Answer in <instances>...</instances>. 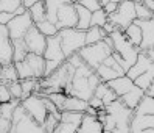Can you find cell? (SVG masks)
Returning <instances> with one entry per match:
<instances>
[{
	"label": "cell",
	"instance_id": "cell-1",
	"mask_svg": "<svg viewBox=\"0 0 154 133\" xmlns=\"http://www.w3.org/2000/svg\"><path fill=\"white\" fill-rule=\"evenodd\" d=\"M78 53L90 69H95L97 66H100L103 63L107 55L112 53V47H109L101 39V41H98L95 44H86V46H83L78 50Z\"/></svg>",
	"mask_w": 154,
	"mask_h": 133
},
{
	"label": "cell",
	"instance_id": "cell-2",
	"mask_svg": "<svg viewBox=\"0 0 154 133\" xmlns=\"http://www.w3.org/2000/svg\"><path fill=\"white\" fill-rule=\"evenodd\" d=\"M58 36L61 41V49L64 57H70L72 53L78 52L83 46H86L84 42V31L78 28H61L58 30Z\"/></svg>",
	"mask_w": 154,
	"mask_h": 133
},
{
	"label": "cell",
	"instance_id": "cell-3",
	"mask_svg": "<svg viewBox=\"0 0 154 133\" xmlns=\"http://www.w3.org/2000/svg\"><path fill=\"white\" fill-rule=\"evenodd\" d=\"M109 36L112 39V52L119 53L126 63L131 66L139 55V47H135L132 42H129L126 39V36L123 34L122 30H114Z\"/></svg>",
	"mask_w": 154,
	"mask_h": 133
},
{
	"label": "cell",
	"instance_id": "cell-4",
	"mask_svg": "<svg viewBox=\"0 0 154 133\" xmlns=\"http://www.w3.org/2000/svg\"><path fill=\"white\" fill-rule=\"evenodd\" d=\"M104 110L106 113H109L111 116L114 118L115 121V128L114 131H129V121H131V116H132V110L125 106L119 99L104 105Z\"/></svg>",
	"mask_w": 154,
	"mask_h": 133
},
{
	"label": "cell",
	"instance_id": "cell-5",
	"mask_svg": "<svg viewBox=\"0 0 154 133\" xmlns=\"http://www.w3.org/2000/svg\"><path fill=\"white\" fill-rule=\"evenodd\" d=\"M135 19V11H134V3L131 0H122L117 3V10L107 16V21L112 22L119 30L126 28L132 21Z\"/></svg>",
	"mask_w": 154,
	"mask_h": 133
},
{
	"label": "cell",
	"instance_id": "cell-6",
	"mask_svg": "<svg viewBox=\"0 0 154 133\" xmlns=\"http://www.w3.org/2000/svg\"><path fill=\"white\" fill-rule=\"evenodd\" d=\"M20 105H22V108L25 110L26 114H30V116L42 125V122L45 121V118H47V108H45V105L42 102V97L38 96V94H30V96H26L23 97V99L20 100Z\"/></svg>",
	"mask_w": 154,
	"mask_h": 133
},
{
	"label": "cell",
	"instance_id": "cell-7",
	"mask_svg": "<svg viewBox=\"0 0 154 133\" xmlns=\"http://www.w3.org/2000/svg\"><path fill=\"white\" fill-rule=\"evenodd\" d=\"M34 22L31 21V17L28 14V11H25L23 14H14L11 17V21L6 24L8 33H10V38L13 39H20L25 36V33L28 31V28L33 25Z\"/></svg>",
	"mask_w": 154,
	"mask_h": 133
},
{
	"label": "cell",
	"instance_id": "cell-8",
	"mask_svg": "<svg viewBox=\"0 0 154 133\" xmlns=\"http://www.w3.org/2000/svg\"><path fill=\"white\" fill-rule=\"evenodd\" d=\"M23 42H25V47L28 52L31 53H38V55H42L44 49H45V42H47V38L36 28V25L33 24L28 31L25 33L23 36Z\"/></svg>",
	"mask_w": 154,
	"mask_h": 133
},
{
	"label": "cell",
	"instance_id": "cell-9",
	"mask_svg": "<svg viewBox=\"0 0 154 133\" xmlns=\"http://www.w3.org/2000/svg\"><path fill=\"white\" fill-rule=\"evenodd\" d=\"M56 27L58 30L61 28H73L76 27V10L75 3H64L59 6V10L56 13Z\"/></svg>",
	"mask_w": 154,
	"mask_h": 133
},
{
	"label": "cell",
	"instance_id": "cell-10",
	"mask_svg": "<svg viewBox=\"0 0 154 133\" xmlns=\"http://www.w3.org/2000/svg\"><path fill=\"white\" fill-rule=\"evenodd\" d=\"M154 66V60L151 57H148L146 53H145L143 50H139V55L137 58H135V61L128 67V70H126V75H128L129 78H135L137 75H140L142 72H145V70H148L149 67Z\"/></svg>",
	"mask_w": 154,
	"mask_h": 133
},
{
	"label": "cell",
	"instance_id": "cell-11",
	"mask_svg": "<svg viewBox=\"0 0 154 133\" xmlns=\"http://www.w3.org/2000/svg\"><path fill=\"white\" fill-rule=\"evenodd\" d=\"M13 63V41L6 25L0 24V64Z\"/></svg>",
	"mask_w": 154,
	"mask_h": 133
},
{
	"label": "cell",
	"instance_id": "cell-12",
	"mask_svg": "<svg viewBox=\"0 0 154 133\" xmlns=\"http://www.w3.org/2000/svg\"><path fill=\"white\" fill-rule=\"evenodd\" d=\"M134 22L140 27V31H142V41H140L139 50H146L149 47H154V21L134 19Z\"/></svg>",
	"mask_w": 154,
	"mask_h": 133
},
{
	"label": "cell",
	"instance_id": "cell-13",
	"mask_svg": "<svg viewBox=\"0 0 154 133\" xmlns=\"http://www.w3.org/2000/svg\"><path fill=\"white\" fill-rule=\"evenodd\" d=\"M42 57L45 60H53V61H59V63H62V61L66 60L64 53H62V49H61V41H59L58 33L47 38Z\"/></svg>",
	"mask_w": 154,
	"mask_h": 133
},
{
	"label": "cell",
	"instance_id": "cell-14",
	"mask_svg": "<svg viewBox=\"0 0 154 133\" xmlns=\"http://www.w3.org/2000/svg\"><path fill=\"white\" fill-rule=\"evenodd\" d=\"M25 64L28 66L30 74L33 78H42L44 77V70H45V58L38 53H31L28 52L23 58Z\"/></svg>",
	"mask_w": 154,
	"mask_h": 133
},
{
	"label": "cell",
	"instance_id": "cell-15",
	"mask_svg": "<svg viewBox=\"0 0 154 133\" xmlns=\"http://www.w3.org/2000/svg\"><path fill=\"white\" fill-rule=\"evenodd\" d=\"M19 103H20V100H17V99H11L10 102L0 103V131H10L11 130L13 110Z\"/></svg>",
	"mask_w": 154,
	"mask_h": 133
},
{
	"label": "cell",
	"instance_id": "cell-16",
	"mask_svg": "<svg viewBox=\"0 0 154 133\" xmlns=\"http://www.w3.org/2000/svg\"><path fill=\"white\" fill-rule=\"evenodd\" d=\"M76 131H79V133H101L103 131V124L95 114L84 113Z\"/></svg>",
	"mask_w": 154,
	"mask_h": 133
},
{
	"label": "cell",
	"instance_id": "cell-17",
	"mask_svg": "<svg viewBox=\"0 0 154 133\" xmlns=\"http://www.w3.org/2000/svg\"><path fill=\"white\" fill-rule=\"evenodd\" d=\"M148 127H154V114H134L129 121V131L139 133Z\"/></svg>",
	"mask_w": 154,
	"mask_h": 133
},
{
	"label": "cell",
	"instance_id": "cell-18",
	"mask_svg": "<svg viewBox=\"0 0 154 133\" xmlns=\"http://www.w3.org/2000/svg\"><path fill=\"white\" fill-rule=\"evenodd\" d=\"M10 131H44V130H42L41 124H38L30 114L25 113L19 121L11 125Z\"/></svg>",
	"mask_w": 154,
	"mask_h": 133
},
{
	"label": "cell",
	"instance_id": "cell-19",
	"mask_svg": "<svg viewBox=\"0 0 154 133\" xmlns=\"http://www.w3.org/2000/svg\"><path fill=\"white\" fill-rule=\"evenodd\" d=\"M107 83V86L111 88V89L117 94V97H120V96H123L126 91L129 89V88L134 85V82H132V78H129L128 75H119V77H115V78H112V80H109V82H106Z\"/></svg>",
	"mask_w": 154,
	"mask_h": 133
},
{
	"label": "cell",
	"instance_id": "cell-20",
	"mask_svg": "<svg viewBox=\"0 0 154 133\" xmlns=\"http://www.w3.org/2000/svg\"><path fill=\"white\" fill-rule=\"evenodd\" d=\"M142 97H143V89H140L139 86L132 85V86H131L123 96L119 97V100H120L125 106H128V108L134 110V108H135V105L139 103V100L142 99Z\"/></svg>",
	"mask_w": 154,
	"mask_h": 133
},
{
	"label": "cell",
	"instance_id": "cell-21",
	"mask_svg": "<svg viewBox=\"0 0 154 133\" xmlns=\"http://www.w3.org/2000/svg\"><path fill=\"white\" fill-rule=\"evenodd\" d=\"M87 100L84 99H79L76 96H72V94H67L66 99H64V103L61 106V111L62 110H70V111H86L87 108Z\"/></svg>",
	"mask_w": 154,
	"mask_h": 133
},
{
	"label": "cell",
	"instance_id": "cell-22",
	"mask_svg": "<svg viewBox=\"0 0 154 133\" xmlns=\"http://www.w3.org/2000/svg\"><path fill=\"white\" fill-rule=\"evenodd\" d=\"M75 10H76V27L75 28L86 31L90 27V14L92 13H90L87 8L81 6L79 3H75Z\"/></svg>",
	"mask_w": 154,
	"mask_h": 133
},
{
	"label": "cell",
	"instance_id": "cell-23",
	"mask_svg": "<svg viewBox=\"0 0 154 133\" xmlns=\"http://www.w3.org/2000/svg\"><path fill=\"white\" fill-rule=\"evenodd\" d=\"M69 0H44L45 3V19L56 24V13L61 5L67 3Z\"/></svg>",
	"mask_w": 154,
	"mask_h": 133
},
{
	"label": "cell",
	"instance_id": "cell-24",
	"mask_svg": "<svg viewBox=\"0 0 154 133\" xmlns=\"http://www.w3.org/2000/svg\"><path fill=\"white\" fill-rule=\"evenodd\" d=\"M123 34L126 36V39H128L129 42H132L135 47H139L140 46V41H142V31H140V27L135 24L134 21L126 27V28L122 30Z\"/></svg>",
	"mask_w": 154,
	"mask_h": 133
},
{
	"label": "cell",
	"instance_id": "cell-25",
	"mask_svg": "<svg viewBox=\"0 0 154 133\" xmlns=\"http://www.w3.org/2000/svg\"><path fill=\"white\" fill-rule=\"evenodd\" d=\"M132 113L134 114H154V97L143 94V97L139 100V103L135 105Z\"/></svg>",
	"mask_w": 154,
	"mask_h": 133
},
{
	"label": "cell",
	"instance_id": "cell-26",
	"mask_svg": "<svg viewBox=\"0 0 154 133\" xmlns=\"http://www.w3.org/2000/svg\"><path fill=\"white\" fill-rule=\"evenodd\" d=\"M14 80H19L14 63H6V64H2V67H0V82H3V83H6V85H8V83L14 82Z\"/></svg>",
	"mask_w": 154,
	"mask_h": 133
},
{
	"label": "cell",
	"instance_id": "cell-27",
	"mask_svg": "<svg viewBox=\"0 0 154 133\" xmlns=\"http://www.w3.org/2000/svg\"><path fill=\"white\" fill-rule=\"evenodd\" d=\"M134 85L135 86H139L140 89H146V88L149 86V85H152V82H154V66L152 67H149L148 70H145V72H142L140 75H137L134 80Z\"/></svg>",
	"mask_w": 154,
	"mask_h": 133
},
{
	"label": "cell",
	"instance_id": "cell-28",
	"mask_svg": "<svg viewBox=\"0 0 154 133\" xmlns=\"http://www.w3.org/2000/svg\"><path fill=\"white\" fill-rule=\"evenodd\" d=\"M26 11H28L31 21L34 24L44 21L45 19V3H44V0H38V2L33 3L30 8H26Z\"/></svg>",
	"mask_w": 154,
	"mask_h": 133
},
{
	"label": "cell",
	"instance_id": "cell-29",
	"mask_svg": "<svg viewBox=\"0 0 154 133\" xmlns=\"http://www.w3.org/2000/svg\"><path fill=\"white\" fill-rule=\"evenodd\" d=\"M104 36H106V33L101 27H89L84 31V42L86 44H95L98 41H101Z\"/></svg>",
	"mask_w": 154,
	"mask_h": 133
},
{
	"label": "cell",
	"instance_id": "cell-30",
	"mask_svg": "<svg viewBox=\"0 0 154 133\" xmlns=\"http://www.w3.org/2000/svg\"><path fill=\"white\" fill-rule=\"evenodd\" d=\"M95 74L98 75V78L101 80V82H109V80H112V78H115V77H119V72L117 70H114L112 67H109V66H106V64H100V66H97L95 69Z\"/></svg>",
	"mask_w": 154,
	"mask_h": 133
},
{
	"label": "cell",
	"instance_id": "cell-31",
	"mask_svg": "<svg viewBox=\"0 0 154 133\" xmlns=\"http://www.w3.org/2000/svg\"><path fill=\"white\" fill-rule=\"evenodd\" d=\"M28 53L25 47V42H23V38L20 39H13V63H17L25 58V55Z\"/></svg>",
	"mask_w": 154,
	"mask_h": 133
},
{
	"label": "cell",
	"instance_id": "cell-32",
	"mask_svg": "<svg viewBox=\"0 0 154 133\" xmlns=\"http://www.w3.org/2000/svg\"><path fill=\"white\" fill-rule=\"evenodd\" d=\"M20 86H22V99L26 96H30L39 89V78H23L20 80Z\"/></svg>",
	"mask_w": 154,
	"mask_h": 133
},
{
	"label": "cell",
	"instance_id": "cell-33",
	"mask_svg": "<svg viewBox=\"0 0 154 133\" xmlns=\"http://www.w3.org/2000/svg\"><path fill=\"white\" fill-rule=\"evenodd\" d=\"M34 25H36V28H38L45 38L53 36V34H56V33H58V27H56V24H53V22H50V21H47V19H44V21H41V22H36Z\"/></svg>",
	"mask_w": 154,
	"mask_h": 133
},
{
	"label": "cell",
	"instance_id": "cell-34",
	"mask_svg": "<svg viewBox=\"0 0 154 133\" xmlns=\"http://www.w3.org/2000/svg\"><path fill=\"white\" fill-rule=\"evenodd\" d=\"M83 111H70V110H62L59 113V121H64V122H70V124H75V125H79L81 118H83Z\"/></svg>",
	"mask_w": 154,
	"mask_h": 133
},
{
	"label": "cell",
	"instance_id": "cell-35",
	"mask_svg": "<svg viewBox=\"0 0 154 133\" xmlns=\"http://www.w3.org/2000/svg\"><path fill=\"white\" fill-rule=\"evenodd\" d=\"M106 21H107V14L103 11V8H98L90 14V27H103Z\"/></svg>",
	"mask_w": 154,
	"mask_h": 133
},
{
	"label": "cell",
	"instance_id": "cell-36",
	"mask_svg": "<svg viewBox=\"0 0 154 133\" xmlns=\"http://www.w3.org/2000/svg\"><path fill=\"white\" fill-rule=\"evenodd\" d=\"M134 11H135V19H142V21L152 19V13L154 11L148 10L142 2L140 3H134Z\"/></svg>",
	"mask_w": 154,
	"mask_h": 133
},
{
	"label": "cell",
	"instance_id": "cell-37",
	"mask_svg": "<svg viewBox=\"0 0 154 133\" xmlns=\"http://www.w3.org/2000/svg\"><path fill=\"white\" fill-rule=\"evenodd\" d=\"M8 89H10L13 99L22 100V86H20V80H14V82L8 83Z\"/></svg>",
	"mask_w": 154,
	"mask_h": 133
},
{
	"label": "cell",
	"instance_id": "cell-38",
	"mask_svg": "<svg viewBox=\"0 0 154 133\" xmlns=\"http://www.w3.org/2000/svg\"><path fill=\"white\" fill-rule=\"evenodd\" d=\"M78 128V125L75 124H70V122H64V121H59L55 127L56 133H75Z\"/></svg>",
	"mask_w": 154,
	"mask_h": 133
},
{
	"label": "cell",
	"instance_id": "cell-39",
	"mask_svg": "<svg viewBox=\"0 0 154 133\" xmlns=\"http://www.w3.org/2000/svg\"><path fill=\"white\" fill-rule=\"evenodd\" d=\"M13 99L11 97V92L10 89H8V85L3 83V82H0V103H3V102H10Z\"/></svg>",
	"mask_w": 154,
	"mask_h": 133
},
{
	"label": "cell",
	"instance_id": "cell-40",
	"mask_svg": "<svg viewBox=\"0 0 154 133\" xmlns=\"http://www.w3.org/2000/svg\"><path fill=\"white\" fill-rule=\"evenodd\" d=\"M76 3H79L81 6H84V8H87L90 13L98 10V8H101V5H100L98 0H78Z\"/></svg>",
	"mask_w": 154,
	"mask_h": 133
},
{
	"label": "cell",
	"instance_id": "cell-41",
	"mask_svg": "<svg viewBox=\"0 0 154 133\" xmlns=\"http://www.w3.org/2000/svg\"><path fill=\"white\" fill-rule=\"evenodd\" d=\"M59 64H61L59 61L45 60V70H44V77H45V75H48V74H51L55 69H58V66H59Z\"/></svg>",
	"mask_w": 154,
	"mask_h": 133
},
{
	"label": "cell",
	"instance_id": "cell-42",
	"mask_svg": "<svg viewBox=\"0 0 154 133\" xmlns=\"http://www.w3.org/2000/svg\"><path fill=\"white\" fill-rule=\"evenodd\" d=\"M38 96H39V94H38ZM41 97H42V102H44V105H45V108H47V111H48V113H55V114H56V113H59V110L56 108V105L53 103L47 96H41Z\"/></svg>",
	"mask_w": 154,
	"mask_h": 133
},
{
	"label": "cell",
	"instance_id": "cell-43",
	"mask_svg": "<svg viewBox=\"0 0 154 133\" xmlns=\"http://www.w3.org/2000/svg\"><path fill=\"white\" fill-rule=\"evenodd\" d=\"M117 99H119V97H117V94H115V92L111 89V88H109V89L106 91V94L101 97L103 105H107V103H111V102H114V100H117Z\"/></svg>",
	"mask_w": 154,
	"mask_h": 133
},
{
	"label": "cell",
	"instance_id": "cell-44",
	"mask_svg": "<svg viewBox=\"0 0 154 133\" xmlns=\"http://www.w3.org/2000/svg\"><path fill=\"white\" fill-rule=\"evenodd\" d=\"M87 103L92 106V108H95V110H100V108H103V106H104V105H103V100L100 99V97H97V96L90 97V99L87 100Z\"/></svg>",
	"mask_w": 154,
	"mask_h": 133
},
{
	"label": "cell",
	"instance_id": "cell-45",
	"mask_svg": "<svg viewBox=\"0 0 154 133\" xmlns=\"http://www.w3.org/2000/svg\"><path fill=\"white\" fill-rule=\"evenodd\" d=\"M101 8H103V11H104L107 16H109V14H112V13L117 10V3H115V2H112V0H109V2H107L106 5H103Z\"/></svg>",
	"mask_w": 154,
	"mask_h": 133
},
{
	"label": "cell",
	"instance_id": "cell-46",
	"mask_svg": "<svg viewBox=\"0 0 154 133\" xmlns=\"http://www.w3.org/2000/svg\"><path fill=\"white\" fill-rule=\"evenodd\" d=\"M14 16V13H8V11H0V24L6 25L11 21V17Z\"/></svg>",
	"mask_w": 154,
	"mask_h": 133
},
{
	"label": "cell",
	"instance_id": "cell-47",
	"mask_svg": "<svg viewBox=\"0 0 154 133\" xmlns=\"http://www.w3.org/2000/svg\"><path fill=\"white\" fill-rule=\"evenodd\" d=\"M142 3L148 8V10L154 11V0H142Z\"/></svg>",
	"mask_w": 154,
	"mask_h": 133
},
{
	"label": "cell",
	"instance_id": "cell-48",
	"mask_svg": "<svg viewBox=\"0 0 154 133\" xmlns=\"http://www.w3.org/2000/svg\"><path fill=\"white\" fill-rule=\"evenodd\" d=\"M143 94L145 96H149V97H154V85H149L146 89L143 91Z\"/></svg>",
	"mask_w": 154,
	"mask_h": 133
},
{
	"label": "cell",
	"instance_id": "cell-49",
	"mask_svg": "<svg viewBox=\"0 0 154 133\" xmlns=\"http://www.w3.org/2000/svg\"><path fill=\"white\" fill-rule=\"evenodd\" d=\"M25 11H26V8H25L23 5H19V6H17L16 10H14V14H23Z\"/></svg>",
	"mask_w": 154,
	"mask_h": 133
},
{
	"label": "cell",
	"instance_id": "cell-50",
	"mask_svg": "<svg viewBox=\"0 0 154 133\" xmlns=\"http://www.w3.org/2000/svg\"><path fill=\"white\" fill-rule=\"evenodd\" d=\"M38 0H22V5L25 6V8H30L33 3H36Z\"/></svg>",
	"mask_w": 154,
	"mask_h": 133
},
{
	"label": "cell",
	"instance_id": "cell-51",
	"mask_svg": "<svg viewBox=\"0 0 154 133\" xmlns=\"http://www.w3.org/2000/svg\"><path fill=\"white\" fill-rule=\"evenodd\" d=\"M98 2H100V5H101V6H103V5H106L107 2H109V0H98Z\"/></svg>",
	"mask_w": 154,
	"mask_h": 133
},
{
	"label": "cell",
	"instance_id": "cell-52",
	"mask_svg": "<svg viewBox=\"0 0 154 133\" xmlns=\"http://www.w3.org/2000/svg\"><path fill=\"white\" fill-rule=\"evenodd\" d=\"M131 2H132V3H140L142 0H131Z\"/></svg>",
	"mask_w": 154,
	"mask_h": 133
},
{
	"label": "cell",
	"instance_id": "cell-53",
	"mask_svg": "<svg viewBox=\"0 0 154 133\" xmlns=\"http://www.w3.org/2000/svg\"><path fill=\"white\" fill-rule=\"evenodd\" d=\"M69 2H70V3H76V2H78V0H69Z\"/></svg>",
	"mask_w": 154,
	"mask_h": 133
},
{
	"label": "cell",
	"instance_id": "cell-54",
	"mask_svg": "<svg viewBox=\"0 0 154 133\" xmlns=\"http://www.w3.org/2000/svg\"><path fill=\"white\" fill-rule=\"evenodd\" d=\"M0 67H2V64H0Z\"/></svg>",
	"mask_w": 154,
	"mask_h": 133
}]
</instances>
